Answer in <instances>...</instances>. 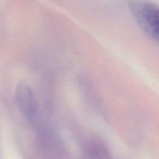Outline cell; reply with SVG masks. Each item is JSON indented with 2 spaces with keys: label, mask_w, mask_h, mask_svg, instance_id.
<instances>
[{
  "label": "cell",
  "mask_w": 159,
  "mask_h": 159,
  "mask_svg": "<svg viewBox=\"0 0 159 159\" xmlns=\"http://www.w3.org/2000/svg\"><path fill=\"white\" fill-rule=\"evenodd\" d=\"M130 12L142 30L152 40H158V8L147 0H130Z\"/></svg>",
  "instance_id": "obj_1"
},
{
  "label": "cell",
  "mask_w": 159,
  "mask_h": 159,
  "mask_svg": "<svg viewBox=\"0 0 159 159\" xmlns=\"http://www.w3.org/2000/svg\"><path fill=\"white\" fill-rule=\"evenodd\" d=\"M17 105L23 116L27 118L30 122L35 121L37 116L36 104L33 96L32 90L26 84H22L17 87L16 93Z\"/></svg>",
  "instance_id": "obj_2"
},
{
  "label": "cell",
  "mask_w": 159,
  "mask_h": 159,
  "mask_svg": "<svg viewBox=\"0 0 159 159\" xmlns=\"http://www.w3.org/2000/svg\"><path fill=\"white\" fill-rule=\"evenodd\" d=\"M91 154L90 159H110L107 152L101 149L94 150L93 152H92Z\"/></svg>",
  "instance_id": "obj_3"
}]
</instances>
